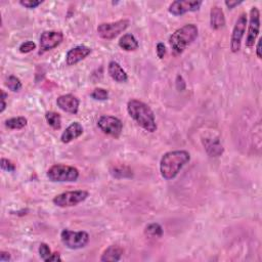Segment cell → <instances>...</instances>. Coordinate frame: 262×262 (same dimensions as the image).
<instances>
[{
    "label": "cell",
    "instance_id": "1",
    "mask_svg": "<svg viewBox=\"0 0 262 262\" xmlns=\"http://www.w3.org/2000/svg\"><path fill=\"white\" fill-rule=\"evenodd\" d=\"M191 155L186 151H171L163 155L160 161V172L166 181H171L190 162Z\"/></svg>",
    "mask_w": 262,
    "mask_h": 262
},
{
    "label": "cell",
    "instance_id": "2",
    "mask_svg": "<svg viewBox=\"0 0 262 262\" xmlns=\"http://www.w3.org/2000/svg\"><path fill=\"white\" fill-rule=\"evenodd\" d=\"M127 112L139 126L145 131L153 133L157 130L155 114L149 104L139 100H130L127 103Z\"/></svg>",
    "mask_w": 262,
    "mask_h": 262
},
{
    "label": "cell",
    "instance_id": "3",
    "mask_svg": "<svg viewBox=\"0 0 262 262\" xmlns=\"http://www.w3.org/2000/svg\"><path fill=\"white\" fill-rule=\"evenodd\" d=\"M199 30L194 24H187L177 29L169 37V44L174 56H180L198 37Z\"/></svg>",
    "mask_w": 262,
    "mask_h": 262
},
{
    "label": "cell",
    "instance_id": "4",
    "mask_svg": "<svg viewBox=\"0 0 262 262\" xmlns=\"http://www.w3.org/2000/svg\"><path fill=\"white\" fill-rule=\"evenodd\" d=\"M46 175L52 182H73L79 178V170L73 166L56 164L47 170Z\"/></svg>",
    "mask_w": 262,
    "mask_h": 262
},
{
    "label": "cell",
    "instance_id": "5",
    "mask_svg": "<svg viewBox=\"0 0 262 262\" xmlns=\"http://www.w3.org/2000/svg\"><path fill=\"white\" fill-rule=\"evenodd\" d=\"M89 235L86 232H73L70 229H64L60 233L62 244L71 250H78L86 247L89 243Z\"/></svg>",
    "mask_w": 262,
    "mask_h": 262
},
{
    "label": "cell",
    "instance_id": "6",
    "mask_svg": "<svg viewBox=\"0 0 262 262\" xmlns=\"http://www.w3.org/2000/svg\"><path fill=\"white\" fill-rule=\"evenodd\" d=\"M89 193L86 191H71L60 194L54 198V204L60 208H67L77 206L78 204L84 202L88 198Z\"/></svg>",
    "mask_w": 262,
    "mask_h": 262
},
{
    "label": "cell",
    "instance_id": "7",
    "mask_svg": "<svg viewBox=\"0 0 262 262\" xmlns=\"http://www.w3.org/2000/svg\"><path fill=\"white\" fill-rule=\"evenodd\" d=\"M130 25L128 20H120L117 22L102 23L98 27V34L101 38L111 40L123 33Z\"/></svg>",
    "mask_w": 262,
    "mask_h": 262
},
{
    "label": "cell",
    "instance_id": "8",
    "mask_svg": "<svg viewBox=\"0 0 262 262\" xmlns=\"http://www.w3.org/2000/svg\"><path fill=\"white\" fill-rule=\"evenodd\" d=\"M98 127L107 135L119 139L123 131V123L119 118L103 115L98 120Z\"/></svg>",
    "mask_w": 262,
    "mask_h": 262
},
{
    "label": "cell",
    "instance_id": "9",
    "mask_svg": "<svg viewBox=\"0 0 262 262\" xmlns=\"http://www.w3.org/2000/svg\"><path fill=\"white\" fill-rule=\"evenodd\" d=\"M260 31V12L256 6L250 10V19L248 25V34L246 38V46L252 48L256 42Z\"/></svg>",
    "mask_w": 262,
    "mask_h": 262
},
{
    "label": "cell",
    "instance_id": "10",
    "mask_svg": "<svg viewBox=\"0 0 262 262\" xmlns=\"http://www.w3.org/2000/svg\"><path fill=\"white\" fill-rule=\"evenodd\" d=\"M246 26H247V16L246 14H241L233 29L232 39H230V49H232L234 54L240 51L241 49L242 39L246 32Z\"/></svg>",
    "mask_w": 262,
    "mask_h": 262
},
{
    "label": "cell",
    "instance_id": "11",
    "mask_svg": "<svg viewBox=\"0 0 262 262\" xmlns=\"http://www.w3.org/2000/svg\"><path fill=\"white\" fill-rule=\"evenodd\" d=\"M64 40V34L60 31H45L40 36V51L39 54L49 51L58 47Z\"/></svg>",
    "mask_w": 262,
    "mask_h": 262
},
{
    "label": "cell",
    "instance_id": "12",
    "mask_svg": "<svg viewBox=\"0 0 262 262\" xmlns=\"http://www.w3.org/2000/svg\"><path fill=\"white\" fill-rule=\"evenodd\" d=\"M202 1H188V0H177L169 5V13L173 16H182L186 13L197 12L200 9Z\"/></svg>",
    "mask_w": 262,
    "mask_h": 262
},
{
    "label": "cell",
    "instance_id": "13",
    "mask_svg": "<svg viewBox=\"0 0 262 262\" xmlns=\"http://www.w3.org/2000/svg\"><path fill=\"white\" fill-rule=\"evenodd\" d=\"M91 54V48L86 45H78L71 48L66 56V62L68 66H74L83 60Z\"/></svg>",
    "mask_w": 262,
    "mask_h": 262
},
{
    "label": "cell",
    "instance_id": "14",
    "mask_svg": "<svg viewBox=\"0 0 262 262\" xmlns=\"http://www.w3.org/2000/svg\"><path fill=\"white\" fill-rule=\"evenodd\" d=\"M79 100L73 94H64L57 100L58 107L66 113L76 115L79 111Z\"/></svg>",
    "mask_w": 262,
    "mask_h": 262
},
{
    "label": "cell",
    "instance_id": "15",
    "mask_svg": "<svg viewBox=\"0 0 262 262\" xmlns=\"http://www.w3.org/2000/svg\"><path fill=\"white\" fill-rule=\"evenodd\" d=\"M83 126L79 122H73L66 128V130L60 135V141L62 143H69L83 134Z\"/></svg>",
    "mask_w": 262,
    "mask_h": 262
},
{
    "label": "cell",
    "instance_id": "16",
    "mask_svg": "<svg viewBox=\"0 0 262 262\" xmlns=\"http://www.w3.org/2000/svg\"><path fill=\"white\" fill-rule=\"evenodd\" d=\"M108 73L111 76V78L118 83H124L127 82L128 75L125 70L120 66L119 62L112 60L109 62L108 66Z\"/></svg>",
    "mask_w": 262,
    "mask_h": 262
},
{
    "label": "cell",
    "instance_id": "17",
    "mask_svg": "<svg viewBox=\"0 0 262 262\" xmlns=\"http://www.w3.org/2000/svg\"><path fill=\"white\" fill-rule=\"evenodd\" d=\"M210 26L213 30H219L225 26V17L222 7L213 6L210 10Z\"/></svg>",
    "mask_w": 262,
    "mask_h": 262
},
{
    "label": "cell",
    "instance_id": "18",
    "mask_svg": "<svg viewBox=\"0 0 262 262\" xmlns=\"http://www.w3.org/2000/svg\"><path fill=\"white\" fill-rule=\"evenodd\" d=\"M124 251L118 245H111L106 250L103 251L101 254V261L107 262V261H120L123 256Z\"/></svg>",
    "mask_w": 262,
    "mask_h": 262
},
{
    "label": "cell",
    "instance_id": "19",
    "mask_svg": "<svg viewBox=\"0 0 262 262\" xmlns=\"http://www.w3.org/2000/svg\"><path fill=\"white\" fill-rule=\"evenodd\" d=\"M203 144L210 157H219L223 153V146L218 139H205L203 140Z\"/></svg>",
    "mask_w": 262,
    "mask_h": 262
},
{
    "label": "cell",
    "instance_id": "20",
    "mask_svg": "<svg viewBox=\"0 0 262 262\" xmlns=\"http://www.w3.org/2000/svg\"><path fill=\"white\" fill-rule=\"evenodd\" d=\"M119 46L125 51H134L139 48V41L132 34H124L119 40Z\"/></svg>",
    "mask_w": 262,
    "mask_h": 262
},
{
    "label": "cell",
    "instance_id": "21",
    "mask_svg": "<svg viewBox=\"0 0 262 262\" xmlns=\"http://www.w3.org/2000/svg\"><path fill=\"white\" fill-rule=\"evenodd\" d=\"M28 120L25 117H15V118H10L5 121V126L8 129H13V130H19V129H23L24 127L27 126Z\"/></svg>",
    "mask_w": 262,
    "mask_h": 262
},
{
    "label": "cell",
    "instance_id": "22",
    "mask_svg": "<svg viewBox=\"0 0 262 262\" xmlns=\"http://www.w3.org/2000/svg\"><path fill=\"white\" fill-rule=\"evenodd\" d=\"M45 119L50 127H52L56 130L60 129L61 127V118L60 115L56 112H47L45 114Z\"/></svg>",
    "mask_w": 262,
    "mask_h": 262
},
{
    "label": "cell",
    "instance_id": "23",
    "mask_svg": "<svg viewBox=\"0 0 262 262\" xmlns=\"http://www.w3.org/2000/svg\"><path fill=\"white\" fill-rule=\"evenodd\" d=\"M163 227L159 223H150L145 226L144 234L150 238H161L163 236Z\"/></svg>",
    "mask_w": 262,
    "mask_h": 262
},
{
    "label": "cell",
    "instance_id": "24",
    "mask_svg": "<svg viewBox=\"0 0 262 262\" xmlns=\"http://www.w3.org/2000/svg\"><path fill=\"white\" fill-rule=\"evenodd\" d=\"M111 174L115 178H130L132 177V171L126 166L114 167L111 169Z\"/></svg>",
    "mask_w": 262,
    "mask_h": 262
},
{
    "label": "cell",
    "instance_id": "25",
    "mask_svg": "<svg viewBox=\"0 0 262 262\" xmlns=\"http://www.w3.org/2000/svg\"><path fill=\"white\" fill-rule=\"evenodd\" d=\"M5 85L8 87L9 90H12L14 92H19L23 87V84H22V82H20V80L14 75H10L6 79Z\"/></svg>",
    "mask_w": 262,
    "mask_h": 262
},
{
    "label": "cell",
    "instance_id": "26",
    "mask_svg": "<svg viewBox=\"0 0 262 262\" xmlns=\"http://www.w3.org/2000/svg\"><path fill=\"white\" fill-rule=\"evenodd\" d=\"M90 97L96 101H107L109 99V91L104 88H96L91 93Z\"/></svg>",
    "mask_w": 262,
    "mask_h": 262
},
{
    "label": "cell",
    "instance_id": "27",
    "mask_svg": "<svg viewBox=\"0 0 262 262\" xmlns=\"http://www.w3.org/2000/svg\"><path fill=\"white\" fill-rule=\"evenodd\" d=\"M51 250L49 248V246L45 243H41L39 246V255L43 261H46L47 258L51 255Z\"/></svg>",
    "mask_w": 262,
    "mask_h": 262
},
{
    "label": "cell",
    "instance_id": "28",
    "mask_svg": "<svg viewBox=\"0 0 262 262\" xmlns=\"http://www.w3.org/2000/svg\"><path fill=\"white\" fill-rule=\"evenodd\" d=\"M19 49L22 54H29V52L36 49V44L33 41H25V42L20 45Z\"/></svg>",
    "mask_w": 262,
    "mask_h": 262
},
{
    "label": "cell",
    "instance_id": "29",
    "mask_svg": "<svg viewBox=\"0 0 262 262\" xmlns=\"http://www.w3.org/2000/svg\"><path fill=\"white\" fill-rule=\"evenodd\" d=\"M42 3L43 1H41V0H20V5L29 9H34Z\"/></svg>",
    "mask_w": 262,
    "mask_h": 262
},
{
    "label": "cell",
    "instance_id": "30",
    "mask_svg": "<svg viewBox=\"0 0 262 262\" xmlns=\"http://www.w3.org/2000/svg\"><path fill=\"white\" fill-rule=\"evenodd\" d=\"M0 166H1V169L7 172H15L16 171V165L5 158L1 159V163H0Z\"/></svg>",
    "mask_w": 262,
    "mask_h": 262
},
{
    "label": "cell",
    "instance_id": "31",
    "mask_svg": "<svg viewBox=\"0 0 262 262\" xmlns=\"http://www.w3.org/2000/svg\"><path fill=\"white\" fill-rule=\"evenodd\" d=\"M156 51H157V56H158V58L163 59L166 55V46L164 45V43L159 42L158 44H157Z\"/></svg>",
    "mask_w": 262,
    "mask_h": 262
},
{
    "label": "cell",
    "instance_id": "32",
    "mask_svg": "<svg viewBox=\"0 0 262 262\" xmlns=\"http://www.w3.org/2000/svg\"><path fill=\"white\" fill-rule=\"evenodd\" d=\"M224 3H225V5L227 6L228 9H233L236 6H238L240 4H242L243 1H232V0H229V1H228V0H226V1Z\"/></svg>",
    "mask_w": 262,
    "mask_h": 262
},
{
    "label": "cell",
    "instance_id": "33",
    "mask_svg": "<svg viewBox=\"0 0 262 262\" xmlns=\"http://www.w3.org/2000/svg\"><path fill=\"white\" fill-rule=\"evenodd\" d=\"M58 261H61V258L60 256L59 253H52L45 262H58Z\"/></svg>",
    "mask_w": 262,
    "mask_h": 262
},
{
    "label": "cell",
    "instance_id": "34",
    "mask_svg": "<svg viewBox=\"0 0 262 262\" xmlns=\"http://www.w3.org/2000/svg\"><path fill=\"white\" fill-rule=\"evenodd\" d=\"M9 260H10V254L8 252H5V251H1V252H0V261L5 262Z\"/></svg>",
    "mask_w": 262,
    "mask_h": 262
},
{
    "label": "cell",
    "instance_id": "35",
    "mask_svg": "<svg viewBox=\"0 0 262 262\" xmlns=\"http://www.w3.org/2000/svg\"><path fill=\"white\" fill-rule=\"evenodd\" d=\"M261 41H262V39L260 38V39L258 40L257 46H256V55H257V58H258L259 60H261V58H262V56H261Z\"/></svg>",
    "mask_w": 262,
    "mask_h": 262
},
{
    "label": "cell",
    "instance_id": "36",
    "mask_svg": "<svg viewBox=\"0 0 262 262\" xmlns=\"http://www.w3.org/2000/svg\"><path fill=\"white\" fill-rule=\"evenodd\" d=\"M6 109V102L5 101H1V109H0V113H3Z\"/></svg>",
    "mask_w": 262,
    "mask_h": 262
},
{
    "label": "cell",
    "instance_id": "37",
    "mask_svg": "<svg viewBox=\"0 0 262 262\" xmlns=\"http://www.w3.org/2000/svg\"><path fill=\"white\" fill-rule=\"evenodd\" d=\"M6 98H7V93H5L4 90H1V101H5Z\"/></svg>",
    "mask_w": 262,
    "mask_h": 262
}]
</instances>
